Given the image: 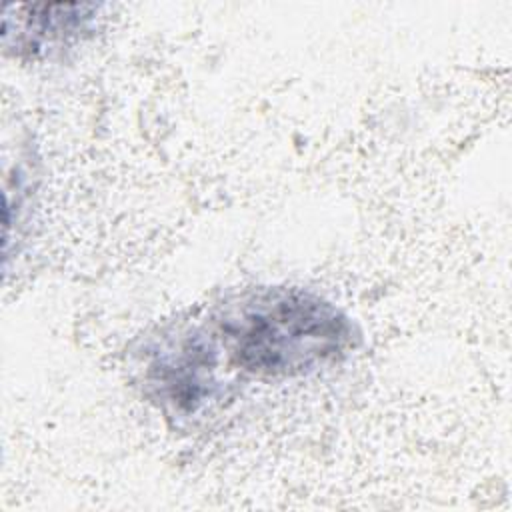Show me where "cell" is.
I'll use <instances>...</instances> for the list:
<instances>
[{
    "mask_svg": "<svg viewBox=\"0 0 512 512\" xmlns=\"http://www.w3.org/2000/svg\"><path fill=\"white\" fill-rule=\"evenodd\" d=\"M216 348L204 334H186L164 342L148 366V384L160 400L182 412H194L216 388Z\"/></svg>",
    "mask_w": 512,
    "mask_h": 512,
    "instance_id": "obj_2",
    "label": "cell"
},
{
    "mask_svg": "<svg viewBox=\"0 0 512 512\" xmlns=\"http://www.w3.org/2000/svg\"><path fill=\"white\" fill-rule=\"evenodd\" d=\"M214 336L232 366L268 378L318 372L344 358L356 340L342 310L300 288L238 296L216 314Z\"/></svg>",
    "mask_w": 512,
    "mask_h": 512,
    "instance_id": "obj_1",
    "label": "cell"
},
{
    "mask_svg": "<svg viewBox=\"0 0 512 512\" xmlns=\"http://www.w3.org/2000/svg\"><path fill=\"white\" fill-rule=\"evenodd\" d=\"M14 16L4 12V42L10 38L14 46L24 50H38L56 40L72 36L92 18L86 14L88 4H26L10 6Z\"/></svg>",
    "mask_w": 512,
    "mask_h": 512,
    "instance_id": "obj_3",
    "label": "cell"
}]
</instances>
